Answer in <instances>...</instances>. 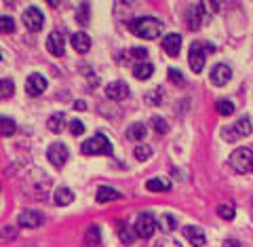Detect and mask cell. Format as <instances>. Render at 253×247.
I'll return each instance as SVG.
<instances>
[{
	"label": "cell",
	"instance_id": "6da1fadb",
	"mask_svg": "<svg viewBox=\"0 0 253 247\" xmlns=\"http://www.w3.org/2000/svg\"><path fill=\"white\" fill-rule=\"evenodd\" d=\"M129 30L137 38H146V41H154L163 32V21L156 17H137L129 23Z\"/></svg>",
	"mask_w": 253,
	"mask_h": 247
},
{
	"label": "cell",
	"instance_id": "7a4b0ae2",
	"mask_svg": "<svg viewBox=\"0 0 253 247\" xmlns=\"http://www.w3.org/2000/svg\"><path fill=\"white\" fill-rule=\"evenodd\" d=\"M215 51V47L211 43H203V41H194L190 45V53H188V63L190 68L194 70V72H201L205 68V57H207V53H213Z\"/></svg>",
	"mask_w": 253,
	"mask_h": 247
},
{
	"label": "cell",
	"instance_id": "3957f363",
	"mask_svg": "<svg viewBox=\"0 0 253 247\" xmlns=\"http://www.w3.org/2000/svg\"><path fill=\"white\" fill-rule=\"evenodd\" d=\"M81 152L86 154V156H93V154L112 156V144H110V140L106 138L104 133H95L93 138H89L86 142H83Z\"/></svg>",
	"mask_w": 253,
	"mask_h": 247
},
{
	"label": "cell",
	"instance_id": "277c9868",
	"mask_svg": "<svg viewBox=\"0 0 253 247\" xmlns=\"http://www.w3.org/2000/svg\"><path fill=\"white\" fill-rule=\"evenodd\" d=\"M228 163L234 171L239 173H251L253 171V150L249 148H236L228 158Z\"/></svg>",
	"mask_w": 253,
	"mask_h": 247
},
{
	"label": "cell",
	"instance_id": "5b68a950",
	"mask_svg": "<svg viewBox=\"0 0 253 247\" xmlns=\"http://www.w3.org/2000/svg\"><path fill=\"white\" fill-rule=\"evenodd\" d=\"M251 133V118L249 116H241L236 123H232L230 127H226V129H221V138L226 142H236L241 138H247Z\"/></svg>",
	"mask_w": 253,
	"mask_h": 247
},
{
	"label": "cell",
	"instance_id": "8992f818",
	"mask_svg": "<svg viewBox=\"0 0 253 247\" xmlns=\"http://www.w3.org/2000/svg\"><path fill=\"white\" fill-rule=\"evenodd\" d=\"M156 228H158V222L154 220L152 213H139L137 220H135V224H133V230H135V235L141 237V239H150L154 233H156Z\"/></svg>",
	"mask_w": 253,
	"mask_h": 247
},
{
	"label": "cell",
	"instance_id": "52a82bcc",
	"mask_svg": "<svg viewBox=\"0 0 253 247\" xmlns=\"http://www.w3.org/2000/svg\"><path fill=\"white\" fill-rule=\"evenodd\" d=\"M68 156H70V152H68L66 144H61V142H55V144H51L49 150H46V158H49L51 165H55V167L66 165Z\"/></svg>",
	"mask_w": 253,
	"mask_h": 247
},
{
	"label": "cell",
	"instance_id": "ba28073f",
	"mask_svg": "<svg viewBox=\"0 0 253 247\" xmlns=\"http://www.w3.org/2000/svg\"><path fill=\"white\" fill-rule=\"evenodd\" d=\"M23 23H26V28L32 32L42 30V23H44L42 11L38 9V6H28V9L23 11Z\"/></svg>",
	"mask_w": 253,
	"mask_h": 247
},
{
	"label": "cell",
	"instance_id": "9c48e42d",
	"mask_svg": "<svg viewBox=\"0 0 253 247\" xmlns=\"http://www.w3.org/2000/svg\"><path fill=\"white\" fill-rule=\"evenodd\" d=\"M209 78H211V83L215 85V87H221V85H226L232 78V70L228 68L226 63H215V66L211 68Z\"/></svg>",
	"mask_w": 253,
	"mask_h": 247
},
{
	"label": "cell",
	"instance_id": "30bf717a",
	"mask_svg": "<svg viewBox=\"0 0 253 247\" xmlns=\"http://www.w3.org/2000/svg\"><path fill=\"white\" fill-rule=\"evenodd\" d=\"M205 2H196L190 6V11H188V26L190 30H199L201 28V23L205 19V15H207V9H205Z\"/></svg>",
	"mask_w": 253,
	"mask_h": 247
},
{
	"label": "cell",
	"instance_id": "8fae6325",
	"mask_svg": "<svg viewBox=\"0 0 253 247\" xmlns=\"http://www.w3.org/2000/svg\"><path fill=\"white\" fill-rule=\"evenodd\" d=\"M46 89V81L42 74H30L26 81V93L32 95V98H38L41 93H44Z\"/></svg>",
	"mask_w": 253,
	"mask_h": 247
},
{
	"label": "cell",
	"instance_id": "7c38bea8",
	"mask_svg": "<svg viewBox=\"0 0 253 247\" xmlns=\"http://www.w3.org/2000/svg\"><path fill=\"white\" fill-rule=\"evenodd\" d=\"M46 49H49L53 55H57V57H61L63 53H66V41H63L61 32H51L49 38H46Z\"/></svg>",
	"mask_w": 253,
	"mask_h": 247
},
{
	"label": "cell",
	"instance_id": "4fadbf2b",
	"mask_svg": "<svg viewBox=\"0 0 253 247\" xmlns=\"http://www.w3.org/2000/svg\"><path fill=\"white\" fill-rule=\"evenodd\" d=\"M106 95L110 99H116V101H121L125 99L126 95H129V85H126L125 81H114V83H110L106 87Z\"/></svg>",
	"mask_w": 253,
	"mask_h": 247
},
{
	"label": "cell",
	"instance_id": "5bb4252c",
	"mask_svg": "<svg viewBox=\"0 0 253 247\" xmlns=\"http://www.w3.org/2000/svg\"><path fill=\"white\" fill-rule=\"evenodd\" d=\"M163 49H165V53H167V55H171V57H177L179 49H181V36L175 34V32L167 34L163 38Z\"/></svg>",
	"mask_w": 253,
	"mask_h": 247
},
{
	"label": "cell",
	"instance_id": "9a60e30c",
	"mask_svg": "<svg viewBox=\"0 0 253 247\" xmlns=\"http://www.w3.org/2000/svg\"><path fill=\"white\" fill-rule=\"evenodd\" d=\"M17 222H19V226H26V228H38V226L42 224V216H41L38 211H34V209H26V211H21V213H19Z\"/></svg>",
	"mask_w": 253,
	"mask_h": 247
},
{
	"label": "cell",
	"instance_id": "2e32d148",
	"mask_svg": "<svg viewBox=\"0 0 253 247\" xmlns=\"http://www.w3.org/2000/svg\"><path fill=\"white\" fill-rule=\"evenodd\" d=\"M184 237H186L194 247H203L205 243H207V239H205V233H203L199 226H184Z\"/></svg>",
	"mask_w": 253,
	"mask_h": 247
},
{
	"label": "cell",
	"instance_id": "e0dca14e",
	"mask_svg": "<svg viewBox=\"0 0 253 247\" xmlns=\"http://www.w3.org/2000/svg\"><path fill=\"white\" fill-rule=\"evenodd\" d=\"M72 47L78 51V53H86L91 49V38L86 32H76V34L72 36Z\"/></svg>",
	"mask_w": 253,
	"mask_h": 247
},
{
	"label": "cell",
	"instance_id": "ac0fdd59",
	"mask_svg": "<svg viewBox=\"0 0 253 247\" xmlns=\"http://www.w3.org/2000/svg\"><path fill=\"white\" fill-rule=\"evenodd\" d=\"M95 198H97V203H108V201H118V198H123V195L110 186H99Z\"/></svg>",
	"mask_w": 253,
	"mask_h": 247
},
{
	"label": "cell",
	"instance_id": "d6986e66",
	"mask_svg": "<svg viewBox=\"0 0 253 247\" xmlns=\"http://www.w3.org/2000/svg\"><path fill=\"white\" fill-rule=\"evenodd\" d=\"M146 190L148 193H167L171 190V182L165 178H152L146 182Z\"/></svg>",
	"mask_w": 253,
	"mask_h": 247
},
{
	"label": "cell",
	"instance_id": "ffe728a7",
	"mask_svg": "<svg viewBox=\"0 0 253 247\" xmlns=\"http://www.w3.org/2000/svg\"><path fill=\"white\" fill-rule=\"evenodd\" d=\"M101 243V230L97 224H91L84 233V245L86 247H97Z\"/></svg>",
	"mask_w": 253,
	"mask_h": 247
},
{
	"label": "cell",
	"instance_id": "44dd1931",
	"mask_svg": "<svg viewBox=\"0 0 253 247\" xmlns=\"http://www.w3.org/2000/svg\"><path fill=\"white\" fill-rule=\"evenodd\" d=\"M46 127H49V131H53V133H61L63 129H66V114H63V112H55L53 116H49Z\"/></svg>",
	"mask_w": 253,
	"mask_h": 247
},
{
	"label": "cell",
	"instance_id": "7402d4cb",
	"mask_svg": "<svg viewBox=\"0 0 253 247\" xmlns=\"http://www.w3.org/2000/svg\"><path fill=\"white\" fill-rule=\"evenodd\" d=\"M152 72H154V68L150 61H137L135 68H133V74H135L137 81H146V78L152 76Z\"/></svg>",
	"mask_w": 253,
	"mask_h": 247
},
{
	"label": "cell",
	"instance_id": "603a6c76",
	"mask_svg": "<svg viewBox=\"0 0 253 247\" xmlns=\"http://www.w3.org/2000/svg\"><path fill=\"white\" fill-rule=\"evenodd\" d=\"M116 230H118V237H121V241H123V243H133V241L137 239V235H135V230H133V226L125 224V222H118Z\"/></svg>",
	"mask_w": 253,
	"mask_h": 247
},
{
	"label": "cell",
	"instance_id": "cb8c5ba5",
	"mask_svg": "<svg viewBox=\"0 0 253 247\" xmlns=\"http://www.w3.org/2000/svg\"><path fill=\"white\" fill-rule=\"evenodd\" d=\"M144 138H146V125L133 123L129 129H126V140H131V142H141Z\"/></svg>",
	"mask_w": 253,
	"mask_h": 247
},
{
	"label": "cell",
	"instance_id": "d4e9b609",
	"mask_svg": "<svg viewBox=\"0 0 253 247\" xmlns=\"http://www.w3.org/2000/svg\"><path fill=\"white\" fill-rule=\"evenodd\" d=\"M72 201H74V193L70 188H57L55 190V203L57 205L63 207V205H70Z\"/></svg>",
	"mask_w": 253,
	"mask_h": 247
},
{
	"label": "cell",
	"instance_id": "484cf974",
	"mask_svg": "<svg viewBox=\"0 0 253 247\" xmlns=\"http://www.w3.org/2000/svg\"><path fill=\"white\" fill-rule=\"evenodd\" d=\"M15 129H17V125H15L13 118L0 116V135H2V138H9V135H13Z\"/></svg>",
	"mask_w": 253,
	"mask_h": 247
},
{
	"label": "cell",
	"instance_id": "4316f807",
	"mask_svg": "<svg viewBox=\"0 0 253 247\" xmlns=\"http://www.w3.org/2000/svg\"><path fill=\"white\" fill-rule=\"evenodd\" d=\"M175 226H177V222H175V218H173V216H169V213H163L161 220H158V228H161L163 233H167V235L173 233Z\"/></svg>",
	"mask_w": 253,
	"mask_h": 247
},
{
	"label": "cell",
	"instance_id": "83f0119b",
	"mask_svg": "<svg viewBox=\"0 0 253 247\" xmlns=\"http://www.w3.org/2000/svg\"><path fill=\"white\" fill-rule=\"evenodd\" d=\"M215 112L219 116H230V114H234V103L230 99H217L215 101Z\"/></svg>",
	"mask_w": 253,
	"mask_h": 247
},
{
	"label": "cell",
	"instance_id": "f1b7e54d",
	"mask_svg": "<svg viewBox=\"0 0 253 247\" xmlns=\"http://www.w3.org/2000/svg\"><path fill=\"white\" fill-rule=\"evenodd\" d=\"M144 101L148 103V106H158V103L163 101V89H158V87H154V89H150L146 93Z\"/></svg>",
	"mask_w": 253,
	"mask_h": 247
},
{
	"label": "cell",
	"instance_id": "f546056e",
	"mask_svg": "<svg viewBox=\"0 0 253 247\" xmlns=\"http://www.w3.org/2000/svg\"><path fill=\"white\" fill-rule=\"evenodd\" d=\"M89 17H91V4L83 2L81 6H78V11H76V21L83 23V26H86V23H89Z\"/></svg>",
	"mask_w": 253,
	"mask_h": 247
},
{
	"label": "cell",
	"instance_id": "4dcf8cb0",
	"mask_svg": "<svg viewBox=\"0 0 253 247\" xmlns=\"http://www.w3.org/2000/svg\"><path fill=\"white\" fill-rule=\"evenodd\" d=\"M13 91H15V83L11 78H0V99L11 98Z\"/></svg>",
	"mask_w": 253,
	"mask_h": 247
},
{
	"label": "cell",
	"instance_id": "1f68e13d",
	"mask_svg": "<svg viewBox=\"0 0 253 247\" xmlns=\"http://www.w3.org/2000/svg\"><path fill=\"white\" fill-rule=\"evenodd\" d=\"M234 205L232 203H221L219 207H217V216L221 218V220H232L234 218Z\"/></svg>",
	"mask_w": 253,
	"mask_h": 247
},
{
	"label": "cell",
	"instance_id": "d6a6232c",
	"mask_svg": "<svg viewBox=\"0 0 253 247\" xmlns=\"http://www.w3.org/2000/svg\"><path fill=\"white\" fill-rule=\"evenodd\" d=\"M15 30V21L9 15H0V34H11Z\"/></svg>",
	"mask_w": 253,
	"mask_h": 247
},
{
	"label": "cell",
	"instance_id": "836d02e7",
	"mask_svg": "<svg viewBox=\"0 0 253 247\" xmlns=\"http://www.w3.org/2000/svg\"><path fill=\"white\" fill-rule=\"evenodd\" d=\"M135 158L137 161H148L150 156H152V148H150L148 144H139V146H135Z\"/></svg>",
	"mask_w": 253,
	"mask_h": 247
},
{
	"label": "cell",
	"instance_id": "e575fe53",
	"mask_svg": "<svg viewBox=\"0 0 253 247\" xmlns=\"http://www.w3.org/2000/svg\"><path fill=\"white\" fill-rule=\"evenodd\" d=\"M150 123H152V129H154L156 133H167V129H169L167 121H165V118H161V116H152V121H150Z\"/></svg>",
	"mask_w": 253,
	"mask_h": 247
},
{
	"label": "cell",
	"instance_id": "d590c367",
	"mask_svg": "<svg viewBox=\"0 0 253 247\" xmlns=\"http://www.w3.org/2000/svg\"><path fill=\"white\" fill-rule=\"evenodd\" d=\"M169 81H171L173 85H184V76H181L179 70L169 68Z\"/></svg>",
	"mask_w": 253,
	"mask_h": 247
},
{
	"label": "cell",
	"instance_id": "8d00e7d4",
	"mask_svg": "<svg viewBox=\"0 0 253 247\" xmlns=\"http://www.w3.org/2000/svg\"><path fill=\"white\" fill-rule=\"evenodd\" d=\"M129 57H133V59H139V61H144V57H148V51L144 49V47H135V49H131Z\"/></svg>",
	"mask_w": 253,
	"mask_h": 247
},
{
	"label": "cell",
	"instance_id": "74e56055",
	"mask_svg": "<svg viewBox=\"0 0 253 247\" xmlns=\"http://www.w3.org/2000/svg\"><path fill=\"white\" fill-rule=\"evenodd\" d=\"M154 247H181L175 239H169V237H165V239H158V241L154 243Z\"/></svg>",
	"mask_w": 253,
	"mask_h": 247
},
{
	"label": "cell",
	"instance_id": "f35d334b",
	"mask_svg": "<svg viewBox=\"0 0 253 247\" xmlns=\"http://www.w3.org/2000/svg\"><path fill=\"white\" fill-rule=\"evenodd\" d=\"M70 131H72V135H83L84 133V123L83 121H72L70 123Z\"/></svg>",
	"mask_w": 253,
	"mask_h": 247
},
{
	"label": "cell",
	"instance_id": "ab89813d",
	"mask_svg": "<svg viewBox=\"0 0 253 247\" xmlns=\"http://www.w3.org/2000/svg\"><path fill=\"white\" fill-rule=\"evenodd\" d=\"M224 247H243L239 241H234V239H228V241H224Z\"/></svg>",
	"mask_w": 253,
	"mask_h": 247
},
{
	"label": "cell",
	"instance_id": "60d3db41",
	"mask_svg": "<svg viewBox=\"0 0 253 247\" xmlns=\"http://www.w3.org/2000/svg\"><path fill=\"white\" fill-rule=\"evenodd\" d=\"M74 110H81V112H83V110H86V103H84L83 99H78V101H74Z\"/></svg>",
	"mask_w": 253,
	"mask_h": 247
}]
</instances>
